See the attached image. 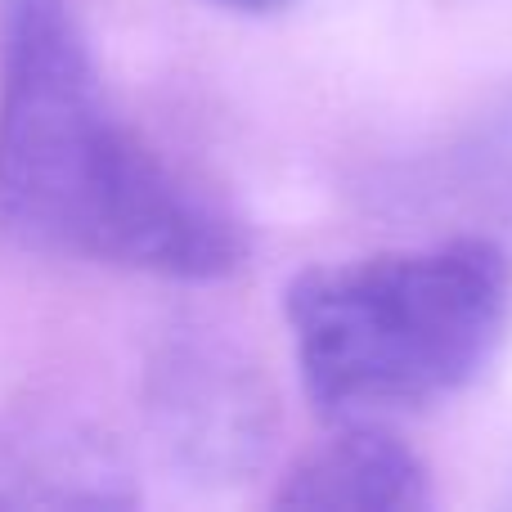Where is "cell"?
<instances>
[{
    "mask_svg": "<svg viewBox=\"0 0 512 512\" xmlns=\"http://www.w3.org/2000/svg\"><path fill=\"white\" fill-rule=\"evenodd\" d=\"M216 5L243 9V14H270V9H283V5H292V0H216Z\"/></svg>",
    "mask_w": 512,
    "mask_h": 512,
    "instance_id": "4",
    "label": "cell"
},
{
    "mask_svg": "<svg viewBox=\"0 0 512 512\" xmlns=\"http://www.w3.org/2000/svg\"><path fill=\"white\" fill-rule=\"evenodd\" d=\"M274 504L306 512H418L432 504V477L396 436L355 427L301 454Z\"/></svg>",
    "mask_w": 512,
    "mask_h": 512,
    "instance_id": "3",
    "label": "cell"
},
{
    "mask_svg": "<svg viewBox=\"0 0 512 512\" xmlns=\"http://www.w3.org/2000/svg\"><path fill=\"white\" fill-rule=\"evenodd\" d=\"M0 230L167 279H221L248 252L207 189L117 122L72 0H0Z\"/></svg>",
    "mask_w": 512,
    "mask_h": 512,
    "instance_id": "1",
    "label": "cell"
},
{
    "mask_svg": "<svg viewBox=\"0 0 512 512\" xmlns=\"http://www.w3.org/2000/svg\"><path fill=\"white\" fill-rule=\"evenodd\" d=\"M301 382L328 418L423 409L463 391L512 319V261L490 239L315 265L288 283Z\"/></svg>",
    "mask_w": 512,
    "mask_h": 512,
    "instance_id": "2",
    "label": "cell"
}]
</instances>
